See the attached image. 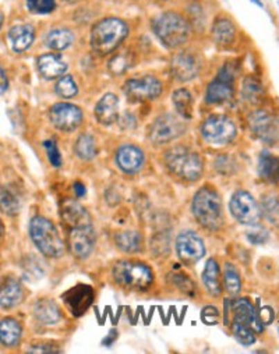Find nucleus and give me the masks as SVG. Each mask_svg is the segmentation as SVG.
Returning a JSON list of instances; mask_svg holds the SVG:
<instances>
[{"label":"nucleus","mask_w":279,"mask_h":354,"mask_svg":"<svg viewBox=\"0 0 279 354\" xmlns=\"http://www.w3.org/2000/svg\"><path fill=\"white\" fill-rule=\"evenodd\" d=\"M34 314L38 321L45 325L56 324L60 319V313L57 306L52 300H39L34 307Z\"/></svg>","instance_id":"nucleus-28"},{"label":"nucleus","mask_w":279,"mask_h":354,"mask_svg":"<svg viewBox=\"0 0 279 354\" xmlns=\"http://www.w3.org/2000/svg\"><path fill=\"white\" fill-rule=\"evenodd\" d=\"M130 66H132L130 56H129V55H125V53L112 57L111 62H109V70H111L114 74H122V73H125L127 68H130Z\"/></svg>","instance_id":"nucleus-41"},{"label":"nucleus","mask_w":279,"mask_h":354,"mask_svg":"<svg viewBox=\"0 0 279 354\" xmlns=\"http://www.w3.org/2000/svg\"><path fill=\"white\" fill-rule=\"evenodd\" d=\"M275 318V314H273V310L271 307H264L261 310V322L262 324H271Z\"/></svg>","instance_id":"nucleus-46"},{"label":"nucleus","mask_w":279,"mask_h":354,"mask_svg":"<svg viewBox=\"0 0 279 354\" xmlns=\"http://www.w3.org/2000/svg\"><path fill=\"white\" fill-rule=\"evenodd\" d=\"M199 63L196 57L188 53L176 55L172 60V74L179 81H190L199 74Z\"/></svg>","instance_id":"nucleus-18"},{"label":"nucleus","mask_w":279,"mask_h":354,"mask_svg":"<svg viewBox=\"0 0 279 354\" xmlns=\"http://www.w3.org/2000/svg\"><path fill=\"white\" fill-rule=\"evenodd\" d=\"M70 313L75 317L82 315L94 300V292L87 285H78L62 296Z\"/></svg>","instance_id":"nucleus-16"},{"label":"nucleus","mask_w":279,"mask_h":354,"mask_svg":"<svg viewBox=\"0 0 279 354\" xmlns=\"http://www.w3.org/2000/svg\"><path fill=\"white\" fill-rule=\"evenodd\" d=\"M231 212L235 219L243 225L255 226L261 218L258 204L247 192H237L231 200Z\"/></svg>","instance_id":"nucleus-8"},{"label":"nucleus","mask_w":279,"mask_h":354,"mask_svg":"<svg viewBox=\"0 0 279 354\" xmlns=\"http://www.w3.org/2000/svg\"><path fill=\"white\" fill-rule=\"evenodd\" d=\"M21 325L13 318H5L0 321V343L6 347H15L21 339Z\"/></svg>","instance_id":"nucleus-25"},{"label":"nucleus","mask_w":279,"mask_h":354,"mask_svg":"<svg viewBox=\"0 0 279 354\" xmlns=\"http://www.w3.org/2000/svg\"><path fill=\"white\" fill-rule=\"evenodd\" d=\"M27 8L34 15H49L56 8V0H27Z\"/></svg>","instance_id":"nucleus-39"},{"label":"nucleus","mask_w":279,"mask_h":354,"mask_svg":"<svg viewBox=\"0 0 279 354\" xmlns=\"http://www.w3.org/2000/svg\"><path fill=\"white\" fill-rule=\"evenodd\" d=\"M114 278L118 285L133 290H145L154 281L147 265L132 261L118 262L114 268Z\"/></svg>","instance_id":"nucleus-6"},{"label":"nucleus","mask_w":279,"mask_h":354,"mask_svg":"<svg viewBox=\"0 0 279 354\" xmlns=\"http://www.w3.org/2000/svg\"><path fill=\"white\" fill-rule=\"evenodd\" d=\"M96 116L104 126L115 123L119 118V100L114 94H107L96 106Z\"/></svg>","instance_id":"nucleus-23"},{"label":"nucleus","mask_w":279,"mask_h":354,"mask_svg":"<svg viewBox=\"0 0 279 354\" xmlns=\"http://www.w3.org/2000/svg\"><path fill=\"white\" fill-rule=\"evenodd\" d=\"M75 153L78 155V158L84 159V160H89L97 155V145H96V140L89 134H82L80 136V138L75 142Z\"/></svg>","instance_id":"nucleus-33"},{"label":"nucleus","mask_w":279,"mask_h":354,"mask_svg":"<svg viewBox=\"0 0 279 354\" xmlns=\"http://www.w3.org/2000/svg\"><path fill=\"white\" fill-rule=\"evenodd\" d=\"M125 93L133 102L152 101L162 94V84L155 77L132 78L125 84Z\"/></svg>","instance_id":"nucleus-9"},{"label":"nucleus","mask_w":279,"mask_h":354,"mask_svg":"<svg viewBox=\"0 0 279 354\" xmlns=\"http://www.w3.org/2000/svg\"><path fill=\"white\" fill-rule=\"evenodd\" d=\"M45 145V149L48 152V158H49V162L55 166V167H59L62 165V155L59 152V148L56 145V142L53 140H48L44 142Z\"/></svg>","instance_id":"nucleus-42"},{"label":"nucleus","mask_w":279,"mask_h":354,"mask_svg":"<svg viewBox=\"0 0 279 354\" xmlns=\"http://www.w3.org/2000/svg\"><path fill=\"white\" fill-rule=\"evenodd\" d=\"M193 214L199 223L210 230H218L224 223L222 203L211 189H201L193 201Z\"/></svg>","instance_id":"nucleus-3"},{"label":"nucleus","mask_w":279,"mask_h":354,"mask_svg":"<svg viewBox=\"0 0 279 354\" xmlns=\"http://www.w3.org/2000/svg\"><path fill=\"white\" fill-rule=\"evenodd\" d=\"M186 131V126L176 116L166 113L159 116L150 129V138L155 144L170 142Z\"/></svg>","instance_id":"nucleus-10"},{"label":"nucleus","mask_w":279,"mask_h":354,"mask_svg":"<svg viewBox=\"0 0 279 354\" xmlns=\"http://www.w3.org/2000/svg\"><path fill=\"white\" fill-rule=\"evenodd\" d=\"M0 234H2V223H0Z\"/></svg>","instance_id":"nucleus-53"},{"label":"nucleus","mask_w":279,"mask_h":354,"mask_svg":"<svg viewBox=\"0 0 279 354\" xmlns=\"http://www.w3.org/2000/svg\"><path fill=\"white\" fill-rule=\"evenodd\" d=\"M233 81L235 75L232 73V68L224 67L217 75V78L208 85L206 101L208 104H222L231 101L235 94Z\"/></svg>","instance_id":"nucleus-11"},{"label":"nucleus","mask_w":279,"mask_h":354,"mask_svg":"<svg viewBox=\"0 0 279 354\" xmlns=\"http://www.w3.org/2000/svg\"><path fill=\"white\" fill-rule=\"evenodd\" d=\"M0 208L8 215H16L20 211L19 198L8 189H0Z\"/></svg>","instance_id":"nucleus-34"},{"label":"nucleus","mask_w":279,"mask_h":354,"mask_svg":"<svg viewBox=\"0 0 279 354\" xmlns=\"http://www.w3.org/2000/svg\"><path fill=\"white\" fill-rule=\"evenodd\" d=\"M173 105L176 108V112L184 118V119H192L193 118V109H195V102H193V97L192 94L184 90V88H180L177 90L173 97Z\"/></svg>","instance_id":"nucleus-29"},{"label":"nucleus","mask_w":279,"mask_h":354,"mask_svg":"<svg viewBox=\"0 0 279 354\" xmlns=\"http://www.w3.org/2000/svg\"><path fill=\"white\" fill-rule=\"evenodd\" d=\"M116 244L125 252H137L141 248L143 239L137 232H123L116 236Z\"/></svg>","instance_id":"nucleus-32"},{"label":"nucleus","mask_w":279,"mask_h":354,"mask_svg":"<svg viewBox=\"0 0 279 354\" xmlns=\"http://www.w3.org/2000/svg\"><path fill=\"white\" fill-rule=\"evenodd\" d=\"M70 250L77 258H87L94 248L96 232L91 225L74 227L69 236Z\"/></svg>","instance_id":"nucleus-14"},{"label":"nucleus","mask_w":279,"mask_h":354,"mask_svg":"<svg viewBox=\"0 0 279 354\" xmlns=\"http://www.w3.org/2000/svg\"><path fill=\"white\" fill-rule=\"evenodd\" d=\"M154 32L168 48H177L189 38L190 27L180 15L168 12L154 20Z\"/></svg>","instance_id":"nucleus-4"},{"label":"nucleus","mask_w":279,"mask_h":354,"mask_svg":"<svg viewBox=\"0 0 279 354\" xmlns=\"http://www.w3.org/2000/svg\"><path fill=\"white\" fill-rule=\"evenodd\" d=\"M129 28L125 21L111 17L101 20L92 28L91 48L96 53L105 56L114 52L127 37Z\"/></svg>","instance_id":"nucleus-1"},{"label":"nucleus","mask_w":279,"mask_h":354,"mask_svg":"<svg viewBox=\"0 0 279 354\" xmlns=\"http://www.w3.org/2000/svg\"><path fill=\"white\" fill-rule=\"evenodd\" d=\"M224 282H225V288L231 296H236L240 292V288H242L240 275L237 274L233 265H229V263L226 265L225 274H224Z\"/></svg>","instance_id":"nucleus-37"},{"label":"nucleus","mask_w":279,"mask_h":354,"mask_svg":"<svg viewBox=\"0 0 279 354\" xmlns=\"http://www.w3.org/2000/svg\"><path fill=\"white\" fill-rule=\"evenodd\" d=\"M250 127L253 133L264 142L273 144L279 141V123L267 112H255L250 118Z\"/></svg>","instance_id":"nucleus-15"},{"label":"nucleus","mask_w":279,"mask_h":354,"mask_svg":"<svg viewBox=\"0 0 279 354\" xmlns=\"http://www.w3.org/2000/svg\"><path fill=\"white\" fill-rule=\"evenodd\" d=\"M74 190H75V194H77L78 197L85 196V187H84L81 183H75V185H74Z\"/></svg>","instance_id":"nucleus-50"},{"label":"nucleus","mask_w":279,"mask_h":354,"mask_svg":"<svg viewBox=\"0 0 279 354\" xmlns=\"http://www.w3.org/2000/svg\"><path fill=\"white\" fill-rule=\"evenodd\" d=\"M62 218L64 223L71 229L91 225V218L85 208L71 200H66L62 204Z\"/></svg>","instance_id":"nucleus-20"},{"label":"nucleus","mask_w":279,"mask_h":354,"mask_svg":"<svg viewBox=\"0 0 279 354\" xmlns=\"http://www.w3.org/2000/svg\"><path fill=\"white\" fill-rule=\"evenodd\" d=\"M119 167L126 173H136L144 163V153L134 145H123L116 155Z\"/></svg>","instance_id":"nucleus-19"},{"label":"nucleus","mask_w":279,"mask_h":354,"mask_svg":"<svg viewBox=\"0 0 279 354\" xmlns=\"http://www.w3.org/2000/svg\"><path fill=\"white\" fill-rule=\"evenodd\" d=\"M28 353H57L59 350H56V348H52V347H46V348H44V347H31V348H28L27 350Z\"/></svg>","instance_id":"nucleus-48"},{"label":"nucleus","mask_w":279,"mask_h":354,"mask_svg":"<svg viewBox=\"0 0 279 354\" xmlns=\"http://www.w3.org/2000/svg\"><path fill=\"white\" fill-rule=\"evenodd\" d=\"M203 282L213 296H218L221 293L219 267L214 259H208V262L206 265V270L203 272Z\"/></svg>","instance_id":"nucleus-30"},{"label":"nucleus","mask_w":279,"mask_h":354,"mask_svg":"<svg viewBox=\"0 0 279 354\" xmlns=\"http://www.w3.org/2000/svg\"><path fill=\"white\" fill-rule=\"evenodd\" d=\"M251 2H254L255 5H258V6H262V3L260 2V0H251Z\"/></svg>","instance_id":"nucleus-52"},{"label":"nucleus","mask_w":279,"mask_h":354,"mask_svg":"<svg viewBox=\"0 0 279 354\" xmlns=\"http://www.w3.org/2000/svg\"><path fill=\"white\" fill-rule=\"evenodd\" d=\"M233 313H235L233 324L247 326V328L253 329L254 332H260L262 329V326L260 325V322L257 319V315H255V311H254L253 306L246 299L235 301Z\"/></svg>","instance_id":"nucleus-21"},{"label":"nucleus","mask_w":279,"mask_h":354,"mask_svg":"<svg viewBox=\"0 0 279 354\" xmlns=\"http://www.w3.org/2000/svg\"><path fill=\"white\" fill-rule=\"evenodd\" d=\"M258 173L265 182L278 183L279 182V158L271 155L269 152H262L258 160Z\"/></svg>","instance_id":"nucleus-26"},{"label":"nucleus","mask_w":279,"mask_h":354,"mask_svg":"<svg viewBox=\"0 0 279 354\" xmlns=\"http://www.w3.org/2000/svg\"><path fill=\"white\" fill-rule=\"evenodd\" d=\"M218 315H219V313H218V310L214 308V307H206V308L203 310V313H201L203 321H204L206 324H208V325L217 324Z\"/></svg>","instance_id":"nucleus-45"},{"label":"nucleus","mask_w":279,"mask_h":354,"mask_svg":"<svg viewBox=\"0 0 279 354\" xmlns=\"http://www.w3.org/2000/svg\"><path fill=\"white\" fill-rule=\"evenodd\" d=\"M247 239H249V241H251V244L260 245V244H264L268 240V232L264 230V229H258V230L250 232L247 234Z\"/></svg>","instance_id":"nucleus-44"},{"label":"nucleus","mask_w":279,"mask_h":354,"mask_svg":"<svg viewBox=\"0 0 279 354\" xmlns=\"http://www.w3.org/2000/svg\"><path fill=\"white\" fill-rule=\"evenodd\" d=\"M176 248L179 257L188 263L200 261L206 254L203 240L193 232H183L176 240Z\"/></svg>","instance_id":"nucleus-13"},{"label":"nucleus","mask_w":279,"mask_h":354,"mask_svg":"<svg viewBox=\"0 0 279 354\" xmlns=\"http://www.w3.org/2000/svg\"><path fill=\"white\" fill-rule=\"evenodd\" d=\"M21 300L23 286L17 279L12 277H5L0 279V307L13 308L19 306Z\"/></svg>","instance_id":"nucleus-17"},{"label":"nucleus","mask_w":279,"mask_h":354,"mask_svg":"<svg viewBox=\"0 0 279 354\" xmlns=\"http://www.w3.org/2000/svg\"><path fill=\"white\" fill-rule=\"evenodd\" d=\"M30 236L44 255L51 258H59L63 255V241L59 236L57 229L49 219L44 216L33 218L30 223Z\"/></svg>","instance_id":"nucleus-5"},{"label":"nucleus","mask_w":279,"mask_h":354,"mask_svg":"<svg viewBox=\"0 0 279 354\" xmlns=\"http://www.w3.org/2000/svg\"><path fill=\"white\" fill-rule=\"evenodd\" d=\"M2 24H3V15L0 13V28H2Z\"/></svg>","instance_id":"nucleus-51"},{"label":"nucleus","mask_w":279,"mask_h":354,"mask_svg":"<svg viewBox=\"0 0 279 354\" xmlns=\"http://www.w3.org/2000/svg\"><path fill=\"white\" fill-rule=\"evenodd\" d=\"M51 123L60 131H74L82 122V112L73 104H56L49 111Z\"/></svg>","instance_id":"nucleus-12"},{"label":"nucleus","mask_w":279,"mask_h":354,"mask_svg":"<svg viewBox=\"0 0 279 354\" xmlns=\"http://www.w3.org/2000/svg\"><path fill=\"white\" fill-rule=\"evenodd\" d=\"M264 90L260 81H257L254 77H249L243 82V95L249 102H258L262 97Z\"/></svg>","instance_id":"nucleus-36"},{"label":"nucleus","mask_w":279,"mask_h":354,"mask_svg":"<svg viewBox=\"0 0 279 354\" xmlns=\"http://www.w3.org/2000/svg\"><path fill=\"white\" fill-rule=\"evenodd\" d=\"M34 38H35V31H34V27L30 24L16 26L9 31L10 46L17 53L27 50L33 45Z\"/></svg>","instance_id":"nucleus-24"},{"label":"nucleus","mask_w":279,"mask_h":354,"mask_svg":"<svg viewBox=\"0 0 279 354\" xmlns=\"http://www.w3.org/2000/svg\"><path fill=\"white\" fill-rule=\"evenodd\" d=\"M232 330H233V335L237 339V342H240L244 346H250V344H253L255 342L254 330L247 328V326L232 324Z\"/></svg>","instance_id":"nucleus-40"},{"label":"nucleus","mask_w":279,"mask_h":354,"mask_svg":"<svg viewBox=\"0 0 279 354\" xmlns=\"http://www.w3.org/2000/svg\"><path fill=\"white\" fill-rule=\"evenodd\" d=\"M262 214L271 222L279 226V201L275 197H265L262 201Z\"/></svg>","instance_id":"nucleus-38"},{"label":"nucleus","mask_w":279,"mask_h":354,"mask_svg":"<svg viewBox=\"0 0 279 354\" xmlns=\"http://www.w3.org/2000/svg\"><path fill=\"white\" fill-rule=\"evenodd\" d=\"M8 86H9V81L8 77L5 74V71L0 67V95L5 94L8 91Z\"/></svg>","instance_id":"nucleus-47"},{"label":"nucleus","mask_w":279,"mask_h":354,"mask_svg":"<svg viewBox=\"0 0 279 354\" xmlns=\"http://www.w3.org/2000/svg\"><path fill=\"white\" fill-rule=\"evenodd\" d=\"M203 137L206 141L217 145L229 144L236 136V127L229 118L225 116H211L201 127Z\"/></svg>","instance_id":"nucleus-7"},{"label":"nucleus","mask_w":279,"mask_h":354,"mask_svg":"<svg viewBox=\"0 0 279 354\" xmlns=\"http://www.w3.org/2000/svg\"><path fill=\"white\" fill-rule=\"evenodd\" d=\"M74 41L71 31L66 28H57L48 34L46 37V46L53 50H63L69 48Z\"/></svg>","instance_id":"nucleus-31"},{"label":"nucleus","mask_w":279,"mask_h":354,"mask_svg":"<svg viewBox=\"0 0 279 354\" xmlns=\"http://www.w3.org/2000/svg\"><path fill=\"white\" fill-rule=\"evenodd\" d=\"M172 282L174 283V285H177L179 288H180V290L181 292H186V293H193V283H192V281L188 278V277H184V275H173V279H172Z\"/></svg>","instance_id":"nucleus-43"},{"label":"nucleus","mask_w":279,"mask_h":354,"mask_svg":"<svg viewBox=\"0 0 279 354\" xmlns=\"http://www.w3.org/2000/svg\"><path fill=\"white\" fill-rule=\"evenodd\" d=\"M168 169L183 180H197L203 173V160L199 153L186 147H174L165 155Z\"/></svg>","instance_id":"nucleus-2"},{"label":"nucleus","mask_w":279,"mask_h":354,"mask_svg":"<svg viewBox=\"0 0 279 354\" xmlns=\"http://www.w3.org/2000/svg\"><path fill=\"white\" fill-rule=\"evenodd\" d=\"M116 337H118V332H116V330H111V333H109L108 339H105V340H104V344L111 346Z\"/></svg>","instance_id":"nucleus-49"},{"label":"nucleus","mask_w":279,"mask_h":354,"mask_svg":"<svg viewBox=\"0 0 279 354\" xmlns=\"http://www.w3.org/2000/svg\"><path fill=\"white\" fill-rule=\"evenodd\" d=\"M78 93V88L73 77L62 75L56 84V94L64 100H70L75 97Z\"/></svg>","instance_id":"nucleus-35"},{"label":"nucleus","mask_w":279,"mask_h":354,"mask_svg":"<svg viewBox=\"0 0 279 354\" xmlns=\"http://www.w3.org/2000/svg\"><path fill=\"white\" fill-rule=\"evenodd\" d=\"M236 35V28L232 21L226 19H219L215 21L214 28H213V37L217 45L221 46H228L233 42Z\"/></svg>","instance_id":"nucleus-27"},{"label":"nucleus","mask_w":279,"mask_h":354,"mask_svg":"<svg viewBox=\"0 0 279 354\" xmlns=\"http://www.w3.org/2000/svg\"><path fill=\"white\" fill-rule=\"evenodd\" d=\"M38 71L39 74L46 78V80H55V78H60L66 70H67V66L66 63L62 60L60 56L57 55H42L38 62Z\"/></svg>","instance_id":"nucleus-22"}]
</instances>
